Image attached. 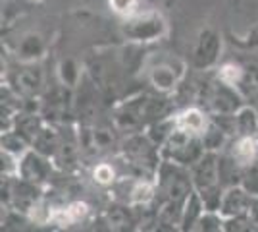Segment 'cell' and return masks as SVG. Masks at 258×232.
I'll list each match as a JSON object with an SVG mask.
<instances>
[{
    "mask_svg": "<svg viewBox=\"0 0 258 232\" xmlns=\"http://www.w3.org/2000/svg\"><path fill=\"white\" fill-rule=\"evenodd\" d=\"M10 85L20 97H39L44 87V72L39 62H23L12 70L8 77Z\"/></svg>",
    "mask_w": 258,
    "mask_h": 232,
    "instance_id": "obj_7",
    "label": "cell"
},
{
    "mask_svg": "<svg viewBox=\"0 0 258 232\" xmlns=\"http://www.w3.org/2000/svg\"><path fill=\"white\" fill-rule=\"evenodd\" d=\"M62 140H64V132L58 128V124L44 122L41 132L37 133V137L33 140L31 149H35L37 153L44 155V157H48V159H54V155L58 153V149L62 145Z\"/></svg>",
    "mask_w": 258,
    "mask_h": 232,
    "instance_id": "obj_13",
    "label": "cell"
},
{
    "mask_svg": "<svg viewBox=\"0 0 258 232\" xmlns=\"http://www.w3.org/2000/svg\"><path fill=\"white\" fill-rule=\"evenodd\" d=\"M44 118L41 112H29V111H20L14 116L12 122V130L22 135L27 144L31 145L33 140L37 137V133L41 132V128L44 126Z\"/></svg>",
    "mask_w": 258,
    "mask_h": 232,
    "instance_id": "obj_16",
    "label": "cell"
},
{
    "mask_svg": "<svg viewBox=\"0 0 258 232\" xmlns=\"http://www.w3.org/2000/svg\"><path fill=\"white\" fill-rule=\"evenodd\" d=\"M181 70H177L172 62H158L156 66L151 68L149 77H151L152 87L158 93H170L175 89L177 81L181 79Z\"/></svg>",
    "mask_w": 258,
    "mask_h": 232,
    "instance_id": "obj_15",
    "label": "cell"
},
{
    "mask_svg": "<svg viewBox=\"0 0 258 232\" xmlns=\"http://www.w3.org/2000/svg\"><path fill=\"white\" fill-rule=\"evenodd\" d=\"M256 133H258V112L250 103H245L235 112V135H256Z\"/></svg>",
    "mask_w": 258,
    "mask_h": 232,
    "instance_id": "obj_20",
    "label": "cell"
},
{
    "mask_svg": "<svg viewBox=\"0 0 258 232\" xmlns=\"http://www.w3.org/2000/svg\"><path fill=\"white\" fill-rule=\"evenodd\" d=\"M54 161L44 157V155L37 153L35 149H29L20 157V166H18V176L33 182L37 186H44L50 182L54 172Z\"/></svg>",
    "mask_w": 258,
    "mask_h": 232,
    "instance_id": "obj_9",
    "label": "cell"
},
{
    "mask_svg": "<svg viewBox=\"0 0 258 232\" xmlns=\"http://www.w3.org/2000/svg\"><path fill=\"white\" fill-rule=\"evenodd\" d=\"M205 151L206 149L203 144V137L185 132L181 128H175L172 135L166 140V144L160 147L162 159L187 166V168H191L205 155Z\"/></svg>",
    "mask_w": 258,
    "mask_h": 232,
    "instance_id": "obj_3",
    "label": "cell"
},
{
    "mask_svg": "<svg viewBox=\"0 0 258 232\" xmlns=\"http://www.w3.org/2000/svg\"><path fill=\"white\" fill-rule=\"evenodd\" d=\"M241 186L247 190L252 198H254V196H258V161H254L252 165H248V166H245V168H243Z\"/></svg>",
    "mask_w": 258,
    "mask_h": 232,
    "instance_id": "obj_30",
    "label": "cell"
},
{
    "mask_svg": "<svg viewBox=\"0 0 258 232\" xmlns=\"http://www.w3.org/2000/svg\"><path fill=\"white\" fill-rule=\"evenodd\" d=\"M220 53H222V37L212 29H205L199 35V41L195 47V68H199V70L212 68L218 62Z\"/></svg>",
    "mask_w": 258,
    "mask_h": 232,
    "instance_id": "obj_10",
    "label": "cell"
},
{
    "mask_svg": "<svg viewBox=\"0 0 258 232\" xmlns=\"http://www.w3.org/2000/svg\"><path fill=\"white\" fill-rule=\"evenodd\" d=\"M175 128H177V124H175V114H170V116H164L160 120L149 124V126L145 128V133L151 137L152 144L160 149L162 145L166 144V140L172 135V132Z\"/></svg>",
    "mask_w": 258,
    "mask_h": 232,
    "instance_id": "obj_21",
    "label": "cell"
},
{
    "mask_svg": "<svg viewBox=\"0 0 258 232\" xmlns=\"http://www.w3.org/2000/svg\"><path fill=\"white\" fill-rule=\"evenodd\" d=\"M247 215H248V219L252 221V224H254V230H258V196H254V198H252Z\"/></svg>",
    "mask_w": 258,
    "mask_h": 232,
    "instance_id": "obj_33",
    "label": "cell"
},
{
    "mask_svg": "<svg viewBox=\"0 0 258 232\" xmlns=\"http://www.w3.org/2000/svg\"><path fill=\"white\" fill-rule=\"evenodd\" d=\"M104 222L112 230H135V228H139L135 207L129 203H123V201H118V199L108 205L106 213H104Z\"/></svg>",
    "mask_w": 258,
    "mask_h": 232,
    "instance_id": "obj_12",
    "label": "cell"
},
{
    "mask_svg": "<svg viewBox=\"0 0 258 232\" xmlns=\"http://www.w3.org/2000/svg\"><path fill=\"white\" fill-rule=\"evenodd\" d=\"M175 124H177V128H181L185 132L203 137V133L206 132V128L210 124V114L199 107H189L175 114Z\"/></svg>",
    "mask_w": 258,
    "mask_h": 232,
    "instance_id": "obj_17",
    "label": "cell"
},
{
    "mask_svg": "<svg viewBox=\"0 0 258 232\" xmlns=\"http://www.w3.org/2000/svg\"><path fill=\"white\" fill-rule=\"evenodd\" d=\"M243 77H245V68L241 62H226L218 68V74H216V79H220L222 83H227V85H233L237 89L241 85Z\"/></svg>",
    "mask_w": 258,
    "mask_h": 232,
    "instance_id": "obj_25",
    "label": "cell"
},
{
    "mask_svg": "<svg viewBox=\"0 0 258 232\" xmlns=\"http://www.w3.org/2000/svg\"><path fill=\"white\" fill-rule=\"evenodd\" d=\"M229 140H231V135H229L226 130H222V128L210 118V124H208L206 132L203 133V144H205L206 151L222 153L227 147V144H229Z\"/></svg>",
    "mask_w": 258,
    "mask_h": 232,
    "instance_id": "obj_23",
    "label": "cell"
},
{
    "mask_svg": "<svg viewBox=\"0 0 258 232\" xmlns=\"http://www.w3.org/2000/svg\"><path fill=\"white\" fill-rule=\"evenodd\" d=\"M226 151L233 155L235 161L243 168L258 161V144L254 135H235V137H231Z\"/></svg>",
    "mask_w": 258,
    "mask_h": 232,
    "instance_id": "obj_14",
    "label": "cell"
},
{
    "mask_svg": "<svg viewBox=\"0 0 258 232\" xmlns=\"http://www.w3.org/2000/svg\"><path fill=\"white\" fill-rule=\"evenodd\" d=\"M58 76H60V83H64L68 87H77L79 81H81V72H79V66L76 64V60L72 58H66L60 62L58 66Z\"/></svg>",
    "mask_w": 258,
    "mask_h": 232,
    "instance_id": "obj_27",
    "label": "cell"
},
{
    "mask_svg": "<svg viewBox=\"0 0 258 232\" xmlns=\"http://www.w3.org/2000/svg\"><path fill=\"white\" fill-rule=\"evenodd\" d=\"M218 155L220 153L205 151V155L189 168L195 192L203 198L208 211L220 209V201L224 196V186L220 182V172H218Z\"/></svg>",
    "mask_w": 258,
    "mask_h": 232,
    "instance_id": "obj_2",
    "label": "cell"
},
{
    "mask_svg": "<svg viewBox=\"0 0 258 232\" xmlns=\"http://www.w3.org/2000/svg\"><path fill=\"white\" fill-rule=\"evenodd\" d=\"M110 10L118 14L121 18H129L133 14H137V4L139 0H108Z\"/></svg>",
    "mask_w": 258,
    "mask_h": 232,
    "instance_id": "obj_32",
    "label": "cell"
},
{
    "mask_svg": "<svg viewBox=\"0 0 258 232\" xmlns=\"http://www.w3.org/2000/svg\"><path fill=\"white\" fill-rule=\"evenodd\" d=\"M147 99L149 95H137L119 103L112 114V126L121 133L143 132L147 128Z\"/></svg>",
    "mask_w": 258,
    "mask_h": 232,
    "instance_id": "obj_5",
    "label": "cell"
},
{
    "mask_svg": "<svg viewBox=\"0 0 258 232\" xmlns=\"http://www.w3.org/2000/svg\"><path fill=\"white\" fill-rule=\"evenodd\" d=\"M218 172H220V182L224 190L231 186H239L243 178V166L235 161V157L229 151H222L218 155Z\"/></svg>",
    "mask_w": 258,
    "mask_h": 232,
    "instance_id": "obj_18",
    "label": "cell"
},
{
    "mask_svg": "<svg viewBox=\"0 0 258 232\" xmlns=\"http://www.w3.org/2000/svg\"><path fill=\"white\" fill-rule=\"evenodd\" d=\"M254 137H256V144H258V133H256V135H254Z\"/></svg>",
    "mask_w": 258,
    "mask_h": 232,
    "instance_id": "obj_36",
    "label": "cell"
},
{
    "mask_svg": "<svg viewBox=\"0 0 258 232\" xmlns=\"http://www.w3.org/2000/svg\"><path fill=\"white\" fill-rule=\"evenodd\" d=\"M89 215V205L85 201H70L64 207H58L52 213V222L58 226H72L83 222Z\"/></svg>",
    "mask_w": 258,
    "mask_h": 232,
    "instance_id": "obj_19",
    "label": "cell"
},
{
    "mask_svg": "<svg viewBox=\"0 0 258 232\" xmlns=\"http://www.w3.org/2000/svg\"><path fill=\"white\" fill-rule=\"evenodd\" d=\"M0 144H2V151L16 155V157H22L25 151H29V149H31V145L27 144L22 135H18L14 130L2 132V142H0Z\"/></svg>",
    "mask_w": 258,
    "mask_h": 232,
    "instance_id": "obj_26",
    "label": "cell"
},
{
    "mask_svg": "<svg viewBox=\"0 0 258 232\" xmlns=\"http://www.w3.org/2000/svg\"><path fill=\"white\" fill-rule=\"evenodd\" d=\"M33 2H43V0H33Z\"/></svg>",
    "mask_w": 258,
    "mask_h": 232,
    "instance_id": "obj_35",
    "label": "cell"
},
{
    "mask_svg": "<svg viewBox=\"0 0 258 232\" xmlns=\"http://www.w3.org/2000/svg\"><path fill=\"white\" fill-rule=\"evenodd\" d=\"M195 230L199 232H218L224 230V217L220 215V211H208L206 209L201 219L197 222Z\"/></svg>",
    "mask_w": 258,
    "mask_h": 232,
    "instance_id": "obj_29",
    "label": "cell"
},
{
    "mask_svg": "<svg viewBox=\"0 0 258 232\" xmlns=\"http://www.w3.org/2000/svg\"><path fill=\"white\" fill-rule=\"evenodd\" d=\"M224 230L226 232H248L254 230V224L248 219V215H237L224 219Z\"/></svg>",
    "mask_w": 258,
    "mask_h": 232,
    "instance_id": "obj_31",
    "label": "cell"
},
{
    "mask_svg": "<svg viewBox=\"0 0 258 232\" xmlns=\"http://www.w3.org/2000/svg\"><path fill=\"white\" fill-rule=\"evenodd\" d=\"M203 105L205 111L210 116H218V114H235L245 103V95L233 85L222 83L220 79H216L214 83H208L203 93Z\"/></svg>",
    "mask_w": 258,
    "mask_h": 232,
    "instance_id": "obj_4",
    "label": "cell"
},
{
    "mask_svg": "<svg viewBox=\"0 0 258 232\" xmlns=\"http://www.w3.org/2000/svg\"><path fill=\"white\" fill-rule=\"evenodd\" d=\"M252 196L248 194L247 190L239 186H231V188L224 190V196L220 201V215L227 219V217H237V215H247L248 207H250Z\"/></svg>",
    "mask_w": 258,
    "mask_h": 232,
    "instance_id": "obj_11",
    "label": "cell"
},
{
    "mask_svg": "<svg viewBox=\"0 0 258 232\" xmlns=\"http://www.w3.org/2000/svg\"><path fill=\"white\" fill-rule=\"evenodd\" d=\"M164 33H166V22L162 20V16L154 12L133 14L125 18V23H123V35L133 43L156 41Z\"/></svg>",
    "mask_w": 258,
    "mask_h": 232,
    "instance_id": "obj_6",
    "label": "cell"
},
{
    "mask_svg": "<svg viewBox=\"0 0 258 232\" xmlns=\"http://www.w3.org/2000/svg\"><path fill=\"white\" fill-rule=\"evenodd\" d=\"M193 192L191 170L187 166L162 159L160 166L156 170V201L185 205Z\"/></svg>",
    "mask_w": 258,
    "mask_h": 232,
    "instance_id": "obj_1",
    "label": "cell"
},
{
    "mask_svg": "<svg viewBox=\"0 0 258 232\" xmlns=\"http://www.w3.org/2000/svg\"><path fill=\"white\" fill-rule=\"evenodd\" d=\"M247 103H250L254 109H256V112H258V87L254 89V91H250L247 95Z\"/></svg>",
    "mask_w": 258,
    "mask_h": 232,
    "instance_id": "obj_34",
    "label": "cell"
},
{
    "mask_svg": "<svg viewBox=\"0 0 258 232\" xmlns=\"http://www.w3.org/2000/svg\"><path fill=\"white\" fill-rule=\"evenodd\" d=\"M93 180L97 182L98 186L108 188V186H114L116 180H118V172H116V166L112 163H98L93 168Z\"/></svg>",
    "mask_w": 258,
    "mask_h": 232,
    "instance_id": "obj_28",
    "label": "cell"
},
{
    "mask_svg": "<svg viewBox=\"0 0 258 232\" xmlns=\"http://www.w3.org/2000/svg\"><path fill=\"white\" fill-rule=\"evenodd\" d=\"M206 211L205 207V201L203 198L193 192L189 199H187V203H185V207H183V217H181V226H179V230H195V226H197V222L201 219V215Z\"/></svg>",
    "mask_w": 258,
    "mask_h": 232,
    "instance_id": "obj_22",
    "label": "cell"
},
{
    "mask_svg": "<svg viewBox=\"0 0 258 232\" xmlns=\"http://www.w3.org/2000/svg\"><path fill=\"white\" fill-rule=\"evenodd\" d=\"M44 44L43 39L39 35H25L20 43V49H18V55L23 62H37V58L43 55Z\"/></svg>",
    "mask_w": 258,
    "mask_h": 232,
    "instance_id": "obj_24",
    "label": "cell"
},
{
    "mask_svg": "<svg viewBox=\"0 0 258 232\" xmlns=\"http://www.w3.org/2000/svg\"><path fill=\"white\" fill-rule=\"evenodd\" d=\"M98 105H100V101H98L97 83L89 76H83L79 81L76 101H74V109H76L79 126H95L97 124Z\"/></svg>",
    "mask_w": 258,
    "mask_h": 232,
    "instance_id": "obj_8",
    "label": "cell"
}]
</instances>
